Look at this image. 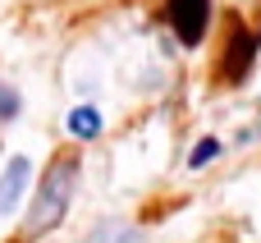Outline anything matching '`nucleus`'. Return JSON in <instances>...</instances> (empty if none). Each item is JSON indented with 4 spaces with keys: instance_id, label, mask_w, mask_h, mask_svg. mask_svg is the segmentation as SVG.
<instances>
[{
    "instance_id": "f257e3e1",
    "label": "nucleus",
    "mask_w": 261,
    "mask_h": 243,
    "mask_svg": "<svg viewBox=\"0 0 261 243\" xmlns=\"http://www.w3.org/2000/svg\"><path fill=\"white\" fill-rule=\"evenodd\" d=\"M73 188H78V161L73 156H60L46 165L37 193H32V207H28V234H50L64 216H69V202H73Z\"/></svg>"
},
{
    "instance_id": "7ed1b4c3",
    "label": "nucleus",
    "mask_w": 261,
    "mask_h": 243,
    "mask_svg": "<svg viewBox=\"0 0 261 243\" xmlns=\"http://www.w3.org/2000/svg\"><path fill=\"white\" fill-rule=\"evenodd\" d=\"M165 18L179 37V46H202L211 28V0H165Z\"/></svg>"
},
{
    "instance_id": "423d86ee",
    "label": "nucleus",
    "mask_w": 261,
    "mask_h": 243,
    "mask_svg": "<svg viewBox=\"0 0 261 243\" xmlns=\"http://www.w3.org/2000/svg\"><path fill=\"white\" fill-rule=\"evenodd\" d=\"M69 133H73V138H96V133H101V115H96L92 106H78V110L69 115Z\"/></svg>"
},
{
    "instance_id": "0eeeda50",
    "label": "nucleus",
    "mask_w": 261,
    "mask_h": 243,
    "mask_svg": "<svg viewBox=\"0 0 261 243\" xmlns=\"http://www.w3.org/2000/svg\"><path fill=\"white\" fill-rule=\"evenodd\" d=\"M216 156H220V138H202V142L193 147V156H188V165H193V170H202V165H211Z\"/></svg>"
},
{
    "instance_id": "6e6552de",
    "label": "nucleus",
    "mask_w": 261,
    "mask_h": 243,
    "mask_svg": "<svg viewBox=\"0 0 261 243\" xmlns=\"http://www.w3.org/2000/svg\"><path fill=\"white\" fill-rule=\"evenodd\" d=\"M14 115H18V92L0 87V119H14Z\"/></svg>"
},
{
    "instance_id": "f03ea898",
    "label": "nucleus",
    "mask_w": 261,
    "mask_h": 243,
    "mask_svg": "<svg viewBox=\"0 0 261 243\" xmlns=\"http://www.w3.org/2000/svg\"><path fill=\"white\" fill-rule=\"evenodd\" d=\"M257 46L261 37L248 28V23H229V37H225V55H220V78L229 83V87H239L248 74H252V64H257Z\"/></svg>"
},
{
    "instance_id": "20e7f679",
    "label": "nucleus",
    "mask_w": 261,
    "mask_h": 243,
    "mask_svg": "<svg viewBox=\"0 0 261 243\" xmlns=\"http://www.w3.org/2000/svg\"><path fill=\"white\" fill-rule=\"evenodd\" d=\"M23 188H28V161L14 156V161L5 165V175H0V216H9V211L18 207Z\"/></svg>"
},
{
    "instance_id": "39448f33",
    "label": "nucleus",
    "mask_w": 261,
    "mask_h": 243,
    "mask_svg": "<svg viewBox=\"0 0 261 243\" xmlns=\"http://www.w3.org/2000/svg\"><path fill=\"white\" fill-rule=\"evenodd\" d=\"M87 243H147V239H142V230H133L124 221H106L87 234Z\"/></svg>"
}]
</instances>
